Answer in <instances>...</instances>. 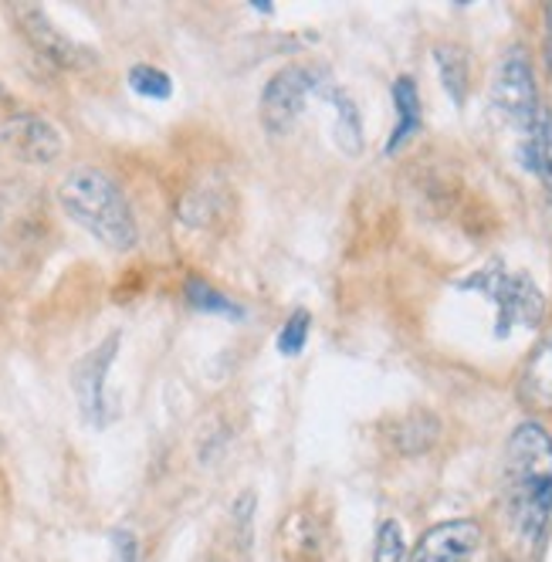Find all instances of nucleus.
I'll list each match as a JSON object with an SVG mask.
<instances>
[{
    "label": "nucleus",
    "mask_w": 552,
    "mask_h": 562,
    "mask_svg": "<svg viewBox=\"0 0 552 562\" xmlns=\"http://www.w3.org/2000/svg\"><path fill=\"white\" fill-rule=\"evenodd\" d=\"M0 143L4 149L21 159V164H31V167H48L61 156L65 149V139L58 133L55 123H48L45 115H34V112H21L14 119H8V126L0 130Z\"/></svg>",
    "instance_id": "nucleus-8"
},
{
    "label": "nucleus",
    "mask_w": 552,
    "mask_h": 562,
    "mask_svg": "<svg viewBox=\"0 0 552 562\" xmlns=\"http://www.w3.org/2000/svg\"><path fill=\"white\" fill-rule=\"evenodd\" d=\"M438 437H441V424L427 411H414L386 424V440L397 454H424L438 445Z\"/></svg>",
    "instance_id": "nucleus-12"
},
{
    "label": "nucleus",
    "mask_w": 552,
    "mask_h": 562,
    "mask_svg": "<svg viewBox=\"0 0 552 562\" xmlns=\"http://www.w3.org/2000/svg\"><path fill=\"white\" fill-rule=\"evenodd\" d=\"M187 302L196 308V312H211V315H227V318H241V308L234 305L227 295H221L214 285H207L204 278H190L187 289H183Z\"/></svg>",
    "instance_id": "nucleus-17"
},
{
    "label": "nucleus",
    "mask_w": 552,
    "mask_h": 562,
    "mask_svg": "<svg viewBox=\"0 0 552 562\" xmlns=\"http://www.w3.org/2000/svg\"><path fill=\"white\" fill-rule=\"evenodd\" d=\"M58 204L61 211L89 231L99 245L109 251H133L139 240V227L133 217V207L105 170L99 167H75L61 177L58 183Z\"/></svg>",
    "instance_id": "nucleus-2"
},
{
    "label": "nucleus",
    "mask_w": 552,
    "mask_h": 562,
    "mask_svg": "<svg viewBox=\"0 0 552 562\" xmlns=\"http://www.w3.org/2000/svg\"><path fill=\"white\" fill-rule=\"evenodd\" d=\"M373 562H407V542H404V529L393 518L380 521L376 529V552Z\"/></svg>",
    "instance_id": "nucleus-19"
},
{
    "label": "nucleus",
    "mask_w": 552,
    "mask_h": 562,
    "mask_svg": "<svg viewBox=\"0 0 552 562\" xmlns=\"http://www.w3.org/2000/svg\"><path fill=\"white\" fill-rule=\"evenodd\" d=\"M433 61H438V75H441V86H444V92L451 95V102L454 105H464V99H467V71H471V65H467V55L458 48V45H438L433 48Z\"/></svg>",
    "instance_id": "nucleus-15"
},
{
    "label": "nucleus",
    "mask_w": 552,
    "mask_h": 562,
    "mask_svg": "<svg viewBox=\"0 0 552 562\" xmlns=\"http://www.w3.org/2000/svg\"><path fill=\"white\" fill-rule=\"evenodd\" d=\"M498 302V336H505L511 326L536 329L545 315V295L532 285L526 274H502L495 285H482Z\"/></svg>",
    "instance_id": "nucleus-9"
},
{
    "label": "nucleus",
    "mask_w": 552,
    "mask_h": 562,
    "mask_svg": "<svg viewBox=\"0 0 552 562\" xmlns=\"http://www.w3.org/2000/svg\"><path fill=\"white\" fill-rule=\"evenodd\" d=\"M201 562H224V559H221V555H204Z\"/></svg>",
    "instance_id": "nucleus-23"
},
{
    "label": "nucleus",
    "mask_w": 552,
    "mask_h": 562,
    "mask_svg": "<svg viewBox=\"0 0 552 562\" xmlns=\"http://www.w3.org/2000/svg\"><path fill=\"white\" fill-rule=\"evenodd\" d=\"M129 89L136 95H146V99H170L173 95V82L170 75L153 68V65H136L129 68Z\"/></svg>",
    "instance_id": "nucleus-18"
},
{
    "label": "nucleus",
    "mask_w": 552,
    "mask_h": 562,
    "mask_svg": "<svg viewBox=\"0 0 552 562\" xmlns=\"http://www.w3.org/2000/svg\"><path fill=\"white\" fill-rule=\"evenodd\" d=\"M482 549V526L471 518L441 521L420 536L407 562H471Z\"/></svg>",
    "instance_id": "nucleus-10"
},
{
    "label": "nucleus",
    "mask_w": 552,
    "mask_h": 562,
    "mask_svg": "<svg viewBox=\"0 0 552 562\" xmlns=\"http://www.w3.org/2000/svg\"><path fill=\"white\" fill-rule=\"evenodd\" d=\"M109 539H112V562H139V542L129 529H115Z\"/></svg>",
    "instance_id": "nucleus-21"
},
{
    "label": "nucleus",
    "mask_w": 552,
    "mask_h": 562,
    "mask_svg": "<svg viewBox=\"0 0 552 562\" xmlns=\"http://www.w3.org/2000/svg\"><path fill=\"white\" fill-rule=\"evenodd\" d=\"M393 105H397V126L390 133L386 153H397L420 130V99H417V89L407 75L393 82Z\"/></svg>",
    "instance_id": "nucleus-14"
},
{
    "label": "nucleus",
    "mask_w": 552,
    "mask_h": 562,
    "mask_svg": "<svg viewBox=\"0 0 552 562\" xmlns=\"http://www.w3.org/2000/svg\"><path fill=\"white\" fill-rule=\"evenodd\" d=\"M251 8H258V11H264V14H268V11H271L274 4H271V0H261V4H251Z\"/></svg>",
    "instance_id": "nucleus-22"
},
{
    "label": "nucleus",
    "mask_w": 552,
    "mask_h": 562,
    "mask_svg": "<svg viewBox=\"0 0 552 562\" xmlns=\"http://www.w3.org/2000/svg\"><path fill=\"white\" fill-rule=\"evenodd\" d=\"M14 18H18L24 37L31 42V48L45 61H52L58 68H89V65H95V52L86 48V45H78L75 37H68L37 4H18Z\"/></svg>",
    "instance_id": "nucleus-6"
},
{
    "label": "nucleus",
    "mask_w": 552,
    "mask_h": 562,
    "mask_svg": "<svg viewBox=\"0 0 552 562\" xmlns=\"http://www.w3.org/2000/svg\"><path fill=\"white\" fill-rule=\"evenodd\" d=\"M492 95H495V105L511 119V123L522 126V130H532L536 115H539V102H536L532 65H529V55L522 48H508L502 55Z\"/></svg>",
    "instance_id": "nucleus-5"
},
{
    "label": "nucleus",
    "mask_w": 552,
    "mask_h": 562,
    "mask_svg": "<svg viewBox=\"0 0 552 562\" xmlns=\"http://www.w3.org/2000/svg\"><path fill=\"white\" fill-rule=\"evenodd\" d=\"M505 505L516 532L536 546L552 515V437L536 420L519 424L508 437Z\"/></svg>",
    "instance_id": "nucleus-1"
},
{
    "label": "nucleus",
    "mask_w": 552,
    "mask_h": 562,
    "mask_svg": "<svg viewBox=\"0 0 552 562\" xmlns=\"http://www.w3.org/2000/svg\"><path fill=\"white\" fill-rule=\"evenodd\" d=\"M308 326H312V318H308L305 308L292 312V315H289V323H285L282 333H279V352H282V356H298V352L305 349Z\"/></svg>",
    "instance_id": "nucleus-20"
},
{
    "label": "nucleus",
    "mask_w": 552,
    "mask_h": 562,
    "mask_svg": "<svg viewBox=\"0 0 552 562\" xmlns=\"http://www.w3.org/2000/svg\"><path fill=\"white\" fill-rule=\"evenodd\" d=\"M120 333L105 336L92 352H86L82 359L75 363L71 370V390H75V400H78V411L82 417L95 427H102L109 420V404H105V376H109V367L115 352H120Z\"/></svg>",
    "instance_id": "nucleus-7"
},
{
    "label": "nucleus",
    "mask_w": 552,
    "mask_h": 562,
    "mask_svg": "<svg viewBox=\"0 0 552 562\" xmlns=\"http://www.w3.org/2000/svg\"><path fill=\"white\" fill-rule=\"evenodd\" d=\"M315 82H319V71L302 68V65H289L282 71H274L261 89L264 130L274 136L289 133L298 123V115L305 112L308 99L315 95Z\"/></svg>",
    "instance_id": "nucleus-4"
},
{
    "label": "nucleus",
    "mask_w": 552,
    "mask_h": 562,
    "mask_svg": "<svg viewBox=\"0 0 552 562\" xmlns=\"http://www.w3.org/2000/svg\"><path fill=\"white\" fill-rule=\"evenodd\" d=\"M315 95H323L336 109V143L357 156L363 149V123H360V109L352 102L349 92H342L326 71H319V82H315Z\"/></svg>",
    "instance_id": "nucleus-11"
},
{
    "label": "nucleus",
    "mask_w": 552,
    "mask_h": 562,
    "mask_svg": "<svg viewBox=\"0 0 552 562\" xmlns=\"http://www.w3.org/2000/svg\"><path fill=\"white\" fill-rule=\"evenodd\" d=\"M274 562H342L329 518L308 502L285 512L274 532Z\"/></svg>",
    "instance_id": "nucleus-3"
},
{
    "label": "nucleus",
    "mask_w": 552,
    "mask_h": 562,
    "mask_svg": "<svg viewBox=\"0 0 552 562\" xmlns=\"http://www.w3.org/2000/svg\"><path fill=\"white\" fill-rule=\"evenodd\" d=\"M519 400L529 411H552V339L539 342L519 380Z\"/></svg>",
    "instance_id": "nucleus-13"
},
{
    "label": "nucleus",
    "mask_w": 552,
    "mask_h": 562,
    "mask_svg": "<svg viewBox=\"0 0 552 562\" xmlns=\"http://www.w3.org/2000/svg\"><path fill=\"white\" fill-rule=\"evenodd\" d=\"M526 159L536 170V177L552 190V112L539 109L536 123L529 130V143H526Z\"/></svg>",
    "instance_id": "nucleus-16"
}]
</instances>
